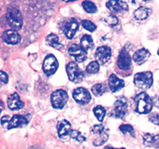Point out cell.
I'll list each match as a JSON object with an SVG mask.
<instances>
[{"label": "cell", "mask_w": 159, "mask_h": 149, "mask_svg": "<svg viewBox=\"0 0 159 149\" xmlns=\"http://www.w3.org/2000/svg\"><path fill=\"white\" fill-rule=\"evenodd\" d=\"M134 101L136 102L135 110L138 113H141V114H146L152 110V107H153L152 100L147 93H139L134 98Z\"/></svg>", "instance_id": "obj_1"}, {"label": "cell", "mask_w": 159, "mask_h": 149, "mask_svg": "<svg viewBox=\"0 0 159 149\" xmlns=\"http://www.w3.org/2000/svg\"><path fill=\"white\" fill-rule=\"evenodd\" d=\"M91 133L93 134V145L100 146L108 140L109 130L103 124H96L91 128Z\"/></svg>", "instance_id": "obj_2"}, {"label": "cell", "mask_w": 159, "mask_h": 149, "mask_svg": "<svg viewBox=\"0 0 159 149\" xmlns=\"http://www.w3.org/2000/svg\"><path fill=\"white\" fill-rule=\"evenodd\" d=\"M27 124V120L21 115H14L12 117H9V116H4L1 119L2 126L8 130L25 127Z\"/></svg>", "instance_id": "obj_3"}, {"label": "cell", "mask_w": 159, "mask_h": 149, "mask_svg": "<svg viewBox=\"0 0 159 149\" xmlns=\"http://www.w3.org/2000/svg\"><path fill=\"white\" fill-rule=\"evenodd\" d=\"M6 20L9 26L14 30L21 29L23 26V17L21 12L16 8H9L6 14Z\"/></svg>", "instance_id": "obj_4"}, {"label": "cell", "mask_w": 159, "mask_h": 149, "mask_svg": "<svg viewBox=\"0 0 159 149\" xmlns=\"http://www.w3.org/2000/svg\"><path fill=\"white\" fill-rule=\"evenodd\" d=\"M134 82L138 88L148 89L153 84V74L151 71L137 73L134 78Z\"/></svg>", "instance_id": "obj_5"}, {"label": "cell", "mask_w": 159, "mask_h": 149, "mask_svg": "<svg viewBox=\"0 0 159 149\" xmlns=\"http://www.w3.org/2000/svg\"><path fill=\"white\" fill-rule=\"evenodd\" d=\"M66 71L68 73L70 80L75 83H79L84 79L83 71L79 68L78 65L75 62H69L66 67Z\"/></svg>", "instance_id": "obj_6"}, {"label": "cell", "mask_w": 159, "mask_h": 149, "mask_svg": "<svg viewBox=\"0 0 159 149\" xmlns=\"http://www.w3.org/2000/svg\"><path fill=\"white\" fill-rule=\"evenodd\" d=\"M68 94L65 90L57 89L51 95V103L56 109H62L68 101Z\"/></svg>", "instance_id": "obj_7"}, {"label": "cell", "mask_w": 159, "mask_h": 149, "mask_svg": "<svg viewBox=\"0 0 159 149\" xmlns=\"http://www.w3.org/2000/svg\"><path fill=\"white\" fill-rule=\"evenodd\" d=\"M57 68H58V62L54 55L49 54L45 57L43 64V70L47 75L50 76L55 73Z\"/></svg>", "instance_id": "obj_8"}, {"label": "cell", "mask_w": 159, "mask_h": 149, "mask_svg": "<svg viewBox=\"0 0 159 149\" xmlns=\"http://www.w3.org/2000/svg\"><path fill=\"white\" fill-rule=\"evenodd\" d=\"M72 95L75 102L79 104H82V105L87 104L91 100V95H90L89 92L82 87L75 89Z\"/></svg>", "instance_id": "obj_9"}, {"label": "cell", "mask_w": 159, "mask_h": 149, "mask_svg": "<svg viewBox=\"0 0 159 149\" xmlns=\"http://www.w3.org/2000/svg\"><path fill=\"white\" fill-rule=\"evenodd\" d=\"M115 114L117 118L124 119L128 111V103L126 98H120L115 102Z\"/></svg>", "instance_id": "obj_10"}, {"label": "cell", "mask_w": 159, "mask_h": 149, "mask_svg": "<svg viewBox=\"0 0 159 149\" xmlns=\"http://www.w3.org/2000/svg\"><path fill=\"white\" fill-rule=\"evenodd\" d=\"M68 54L70 55L73 56L75 58L76 61L83 62L84 61L86 60L87 58V53L85 50L81 47V45L79 44H73L68 49Z\"/></svg>", "instance_id": "obj_11"}, {"label": "cell", "mask_w": 159, "mask_h": 149, "mask_svg": "<svg viewBox=\"0 0 159 149\" xmlns=\"http://www.w3.org/2000/svg\"><path fill=\"white\" fill-rule=\"evenodd\" d=\"M111 57V49L109 47L102 46L97 48L96 51V58L99 64H106Z\"/></svg>", "instance_id": "obj_12"}, {"label": "cell", "mask_w": 159, "mask_h": 149, "mask_svg": "<svg viewBox=\"0 0 159 149\" xmlns=\"http://www.w3.org/2000/svg\"><path fill=\"white\" fill-rule=\"evenodd\" d=\"M117 65L120 69L127 70L131 65V57L127 50L124 49L120 52L117 60Z\"/></svg>", "instance_id": "obj_13"}, {"label": "cell", "mask_w": 159, "mask_h": 149, "mask_svg": "<svg viewBox=\"0 0 159 149\" xmlns=\"http://www.w3.org/2000/svg\"><path fill=\"white\" fill-rule=\"evenodd\" d=\"M3 41L6 42L8 44H17L20 43L21 37H20V34L14 29H9V30H6L2 34V36Z\"/></svg>", "instance_id": "obj_14"}, {"label": "cell", "mask_w": 159, "mask_h": 149, "mask_svg": "<svg viewBox=\"0 0 159 149\" xmlns=\"http://www.w3.org/2000/svg\"><path fill=\"white\" fill-rule=\"evenodd\" d=\"M107 7L112 12H120L122 11H127L129 6L127 2L121 0H109L107 2Z\"/></svg>", "instance_id": "obj_15"}, {"label": "cell", "mask_w": 159, "mask_h": 149, "mask_svg": "<svg viewBox=\"0 0 159 149\" xmlns=\"http://www.w3.org/2000/svg\"><path fill=\"white\" fill-rule=\"evenodd\" d=\"M7 104L11 110H18L24 107V102L20 100V96L14 93L9 96L7 99Z\"/></svg>", "instance_id": "obj_16"}, {"label": "cell", "mask_w": 159, "mask_h": 149, "mask_svg": "<svg viewBox=\"0 0 159 149\" xmlns=\"http://www.w3.org/2000/svg\"><path fill=\"white\" fill-rule=\"evenodd\" d=\"M79 29V23L75 19H70L65 26V34L68 39H72Z\"/></svg>", "instance_id": "obj_17"}, {"label": "cell", "mask_w": 159, "mask_h": 149, "mask_svg": "<svg viewBox=\"0 0 159 149\" xmlns=\"http://www.w3.org/2000/svg\"><path fill=\"white\" fill-rule=\"evenodd\" d=\"M150 56L151 53L148 50L145 49V48H141V49L135 51L133 55V60L138 65H142V64L145 63L148 60Z\"/></svg>", "instance_id": "obj_18"}, {"label": "cell", "mask_w": 159, "mask_h": 149, "mask_svg": "<svg viewBox=\"0 0 159 149\" xmlns=\"http://www.w3.org/2000/svg\"><path fill=\"white\" fill-rule=\"evenodd\" d=\"M109 87L113 93L120 91L124 87V82L116 74H112L109 78Z\"/></svg>", "instance_id": "obj_19"}, {"label": "cell", "mask_w": 159, "mask_h": 149, "mask_svg": "<svg viewBox=\"0 0 159 149\" xmlns=\"http://www.w3.org/2000/svg\"><path fill=\"white\" fill-rule=\"evenodd\" d=\"M57 131H58V135L60 138H65L67 136L69 135L70 131H71V124L66 120L60 121L57 125Z\"/></svg>", "instance_id": "obj_20"}, {"label": "cell", "mask_w": 159, "mask_h": 149, "mask_svg": "<svg viewBox=\"0 0 159 149\" xmlns=\"http://www.w3.org/2000/svg\"><path fill=\"white\" fill-rule=\"evenodd\" d=\"M152 14V9H148L144 6H141L136 9L134 12V17L138 20H146L149 16Z\"/></svg>", "instance_id": "obj_21"}, {"label": "cell", "mask_w": 159, "mask_h": 149, "mask_svg": "<svg viewBox=\"0 0 159 149\" xmlns=\"http://www.w3.org/2000/svg\"><path fill=\"white\" fill-rule=\"evenodd\" d=\"M80 45L84 50H85V51L93 49V47H94V43H93V40L91 36L88 35V34L84 35L83 37H82V39H81Z\"/></svg>", "instance_id": "obj_22"}, {"label": "cell", "mask_w": 159, "mask_h": 149, "mask_svg": "<svg viewBox=\"0 0 159 149\" xmlns=\"http://www.w3.org/2000/svg\"><path fill=\"white\" fill-rule=\"evenodd\" d=\"M46 41L48 45L53 47L54 48H57V50H60L62 47V45L59 43V38L56 34H51L46 37Z\"/></svg>", "instance_id": "obj_23"}, {"label": "cell", "mask_w": 159, "mask_h": 149, "mask_svg": "<svg viewBox=\"0 0 159 149\" xmlns=\"http://www.w3.org/2000/svg\"><path fill=\"white\" fill-rule=\"evenodd\" d=\"M82 7L88 13H96L98 10L96 5L93 2L89 1V0H85L82 2Z\"/></svg>", "instance_id": "obj_24"}, {"label": "cell", "mask_w": 159, "mask_h": 149, "mask_svg": "<svg viewBox=\"0 0 159 149\" xmlns=\"http://www.w3.org/2000/svg\"><path fill=\"white\" fill-rule=\"evenodd\" d=\"M93 113H94L95 116L97 118L98 120L102 122L106 116V109L102 107V106H97L93 109Z\"/></svg>", "instance_id": "obj_25"}, {"label": "cell", "mask_w": 159, "mask_h": 149, "mask_svg": "<svg viewBox=\"0 0 159 149\" xmlns=\"http://www.w3.org/2000/svg\"><path fill=\"white\" fill-rule=\"evenodd\" d=\"M99 64L97 61L90 62L86 67V71L89 74H96L99 71Z\"/></svg>", "instance_id": "obj_26"}, {"label": "cell", "mask_w": 159, "mask_h": 149, "mask_svg": "<svg viewBox=\"0 0 159 149\" xmlns=\"http://www.w3.org/2000/svg\"><path fill=\"white\" fill-rule=\"evenodd\" d=\"M105 92V88L102 84H96L92 88V93L95 96H101Z\"/></svg>", "instance_id": "obj_27"}, {"label": "cell", "mask_w": 159, "mask_h": 149, "mask_svg": "<svg viewBox=\"0 0 159 149\" xmlns=\"http://www.w3.org/2000/svg\"><path fill=\"white\" fill-rule=\"evenodd\" d=\"M120 130L123 133H129L132 137L135 138V131L134 127L130 124H123L120 127Z\"/></svg>", "instance_id": "obj_28"}, {"label": "cell", "mask_w": 159, "mask_h": 149, "mask_svg": "<svg viewBox=\"0 0 159 149\" xmlns=\"http://www.w3.org/2000/svg\"><path fill=\"white\" fill-rule=\"evenodd\" d=\"M82 25L85 29H87L89 32H94L96 29V26L95 25V23H93L92 21H89V20H82Z\"/></svg>", "instance_id": "obj_29"}, {"label": "cell", "mask_w": 159, "mask_h": 149, "mask_svg": "<svg viewBox=\"0 0 159 149\" xmlns=\"http://www.w3.org/2000/svg\"><path fill=\"white\" fill-rule=\"evenodd\" d=\"M103 22L108 26H115L118 23V19L115 16L109 15L104 17Z\"/></svg>", "instance_id": "obj_30"}, {"label": "cell", "mask_w": 159, "mask_h": 149, "mask_svg": "<svg viewBox=\"0 0 159 149\" xmlns=\"http://www.w3.org/2000/svg\"><path fill=\"white\" fill-rule=\"evenodd\" d=\"M69 135L72 138H74V139L77 140L78 141H79V142H83L84 141L86 140V138H85V137L80 133V132H79L78 130H71L69 133Z\"/></svg>", "instance_id": "obj_31"}, {"label": "cell", "mask_w": 159, "mask_h": 149, "mask_svg": "<svg viewBox=\"0 0 159 149\" xmlns=\"http://www.w3.org/2000/svg\"><path fill=\"white\" fill-rule=\"evenodd\" d=\"M152 138H153V134H152V133H145L143 137L144 145L147 146V147H152Z\"/></svg>", "instance_id": "obj_32"}, {"label": "cell", "mask_w": 159, "mask_h": 149, "mask_svg": "<svg viewBox=\"0 0 159 149\" xmlns=\"http://www.w3.org/2000/svg\"><path fill=\"white\" fill-rule=\"evenodd\" d=\"M9 80L7 74L2 71H0V88L3 85L6 84Z\"/></svg>", "instance_id": "obj_33"}, {"label": "cell", "mask_w": 159, "mask_h": 149, "mask_svg": "<svg viewBox=\"0 0 159 149\" xmlns=\"http://www.w3.org/2000/svg\"><path fill=\"white\" fill-rule=\"evenodd\" d=\"M152 147H157L159 148V134L153 135V138H152Z\"/></svg>", "instance_id": "obj_34"}, {"label": "cell", "mask_w": 159, "mask_h": 149, "mask_svg": "<svg viewBox=\"0 0 159 149\" xmlns=\"http://www.w3.org/2000/svg\"><path fill=\"white\" fill-rule=\"evenodd\" d=\"M149 120L155 125L159 126V114H152L149 117Z\"/></svg>", "instance_id": "obj_35"}, {"label": "cell", "mask_w": 159, "mask_h": 149, "mask_svg": "<svg viewBox=\"0 0 159 149\" xmlns=\"http://www.w3.org/2000/svg\"><path fill=\"white\" fill-rule=\"evenodd\" d=\"M152 100L153 106H155L156 108L159 109V96H155L152 98Z\"/></svg>", "instance_id": "obj_36"}, {"label": "cell", "mask_w": 159, "mask_h": 149, "mask_svg": "<svg viewBox=\"0 0 159 149\" xmlns=\"http://www.w3.org/2000/svg\"><path fill=\"white\" fill-rule=\"evenodd\" d=\"M143 0H129V2H130L131 4L133 5H139L141 4V2H142Z\"/></svg>", "instance_id": "obj_37"}, {"label": "cell", "mask_w": 159, "mask_h": 149, "mask_svg": "<svg viewBox=\"0 0 159 149\" xmlns=\"http://www.w3.org/2000/svg\"><path fill=\"white\" fill-rule=\"evenodd\" d=\"M3 102H2V101H1L0 100V113H1V112H2V110H3V108H4V106H3Z\"/></svg>", "instance_id": "obj_38"}, {"label": "cell", "mask_w": 159, "mask_h": 149, "mask_svg": "<svg viewBox=\"0 0 159 149\" xmlns=\"http://www.w3.org/2000/svg\"><path fill=\"white\" fill-rule=\"evenodd\" d=\"M65 2H71V1H76V0H64Z\"/></svg>", "instance_id": "obj_39"}, {"label": "cell", "mask_w": 159, "mask_h": 149, "mask_svg": "<svg viewBox=\"0 0 159 149\" xmlns=\"http://www.w3.org/2000/svg\"><path fill=\"white\" fill-rule=\"evenodd\" d=\"M143 1H145V2H148V1H152V0H143Z\"/></svg>", "instance_id": "obj_40"}, {"label": "cell", "mask_w": 159, "mask_h": 149, "mask_svg": "<svg viewBox=\"0 0 159 149\" xmlns=\"http://www.w3.org/2000/svg\"><path fill=\"white\" fill-rule=\"evenodd\" d=\"M158 54L159 55V48H158Z\"/></svg>", "instance_id": "obj_41"}]
</instances>
